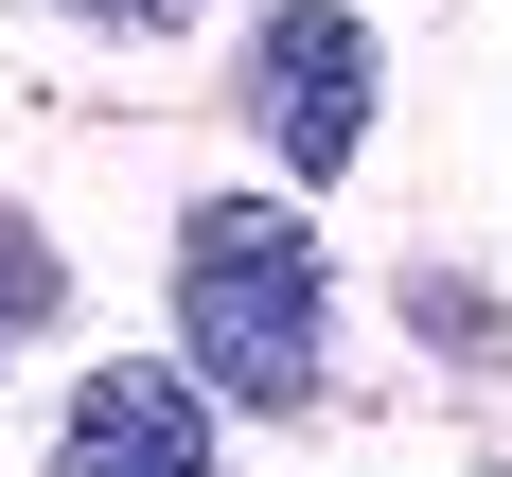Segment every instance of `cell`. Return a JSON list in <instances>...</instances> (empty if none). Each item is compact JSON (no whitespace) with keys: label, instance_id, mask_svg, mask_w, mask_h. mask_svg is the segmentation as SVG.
I'll return each mask as SVG.
<instances>
[{"label":"cell","instance_id":"cell-1","mask_svg":"<svg viewBox=\"0 0 512 477\" xmlns=\"http://www.w3.org/2000/svg\"><path fill=\"white\" fill-rule=\"evenodd\" d=\"M318 230L283 195H195L177 212V371H195L212 407H248V424H283V407H318Z\"/></svg>","mask_w":512,"mask_h":477},{"label":"cell","instance_id":"cell-2","mask_svg":"<svg viewBox=\"0 0 512 477\" xmlns=\"http://www.w3.org/2000/svg\"><path fill=\"white\" fill-rule=\"evenodd\" d=\"M371 89H389V71H371V18H354V0H265V18H248V142L283 159L301 195L371 159Z\"/></svg>","mask_w":512,"mask_h":477},{"label":"cell","instance_id":"cell-3","mask_svg":"<svg viewBox=\"0 0 512 477\" xmlns=\"http://www.w3.org/2000/svg\"><path fill=\"white\" fill-rule=\"evenodd\" d=\"M53 460L71 477H212V389L159 371V354H124V371L71 389V442H53Z\"/></svg>","mask_w":512,"mask_h":477},{"label":"cell","instance_id":"cell-4","mask_svg":"<svg viewBox=\"0 0 512 477\" xmlns=\"http://www.w3.org/2000/svg\"><path fill=\"white\" fill-rule=\"evenodd\" d=\"M53 18H106V36H177L195 0H53Z\"/></svg>","mask_w":512,"mask_h":477}]
</instances>
